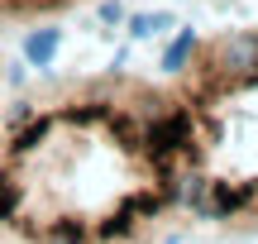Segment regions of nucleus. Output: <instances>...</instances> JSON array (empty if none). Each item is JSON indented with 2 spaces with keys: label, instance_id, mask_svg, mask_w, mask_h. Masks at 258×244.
Segmentation results:
<instances>
[{
  "label": "nucleus",
  "instance_id": "obj_1",
  "mask_svg": "<svg viewBox=\"0 0 258 244\" xmlns=\"http://www.w3.org/2000/svg\"><path fill=\"white\" fill-rule=\"evenodd\" d=\"M57 43H62V34H57V29H34V34L24 38V57L34 67H48L57 57Z\"/></svg>",
  "mask_w": 258,
  "mask_h": 244
},
{
  "label": "nucleus",
  "instance_id": "obj_2",
  "mask_svg": "<svg viewBox=\"0 0 258 244\" xmlns=\"http://www.w3.org/2000/svg\"><path fill=\"white\" fill-rule=\"evenodd\" d=\"M191 48H196V34H191V29H182V34L172 38V48L163 53V72H182V63L191 57Z\"/></svg>",
  "mask_w": 258,
  "mask_h": 244
},
{
  "label": "nucleus",
  "instance_id": "obj_3",
  "mask_svg": "<svg viewBox=\"0 0 258 244\" xmlns=\"http://www.w3.org/2000/svg\"><path fill=\"white\" fill-rule=\"evenodd\" d=\"M167 24H172V15H167V10H153V15H134L129 19V34L134 38H153V34H163Z\"/></svg>",
  "mask_w": 258,
  "mask_h": 244
},
{
  "label": "nucleus",
  "instance_id": "obj_4",
  "mask_svg": "<svg viewBox=\"0 0 258 244\" xmlns=\"http://www.w3.org/2000/svg\"><path fill=\"white\" fill-rule=\"evenodd\" d=\"M101 19H105V24H120V19H124V5H120V0H105V5H101Z\"/></svg>",
  "mask_w": 258,
  "mask_h": 244
}]
</instances>
